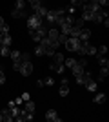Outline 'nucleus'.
I'll list each match as a JSON object with an SVG mask.
<instances>
[{
    "mask_svg": "<svg viewBox=\"0 0 109 122\" xmlns=\"http://www.w3.org/2000/svg\"><path fill=\"white\" fill-rule=\"evenodd\" d=\"M46 118L49 122H62V118L58 117V113L55 111V109H47L46 111Z\"/></svg>",
    "mask_w": 109,
    "mask_h": 122,
    "instance_id": "obj_6",
    "label": "nucleus"
},
{
    "mask_svg": "<svg viewBox=\"0 0 109 122\" xmlns=\"http://www.w3.org/2000/svg\"><path fill=\"white\" fill-rule=\"evenodd\" d=\"M80 46H82V42H80V38H76V36H69L67 42L64 44V47L67 51H71V53H78Z\"/></svg>",
    "mask_w": 109,
    "mask_h": 122,
    "instance_id": "obj_2",
    "label": "nucleus"
},
{
    "mask_svg": "<svg viewBox=\"0 0 109 122\" xmlns=\"http://www.w3.org/2000/svg\"><path fill=\"white\" fill-rule=\"evenodd\" d=\"M75 62H76V58H67V56H66V58H64V66H66V67H71Z\"/></svg>",
    "mask_w": 109,
    "mask_h": 122,
    "instance_id": "obj_32",
    "label": "nucleus"
},
{
    "mask_svg": "<svg viewBox=\"0 0 109 122\" xmlns=\"http://www.w3.org/2000/svg\"><path fill=\"white\" fill-rule=\"evenodd\" d=\"M0 115H2V120L4 122H11V120H15L13 118V115H11V107L9 106H5L2 111H0Z\"/></svg>",
    "mask_w": 109,
    "mask_h": 122,
    "instance_id": "obj_7",
    "label": "nucleus"
},
{
    "mask_svg": "<svg viewBox=\"0 0 109 122\" xmlns=\"http://www.w3.org/2000/svg\"><path fill=\"white\" fill-rule=\"evenodd\" d=\"M2 84H5V75H4V69L0 67V86Z\"/></svg>",
    "mask_w": 109,
    "mask_h": 122,
    "instance_id": "obj_37",
    "label": "nucleus"
},
{
    "mask_svg": "<svg viewBox=\"0 0 109 122\" xmlns=\"http://www.w3.org/2000/svg\"><path fill=\"white\" fill-rule=\"evenodd\" d=\"M78 38H80V42H89V38H91V31L85 29V27H82L80 33H78Z\"/></svg>",
    "mask_w": 109,
    "mask_h": 122,
    "instance_id": "obj_10",
    "label": "nucleus"
},
{
    "mask_svg": "<svg viewBox=\"0 0 109 122\" xmlns=\"http://www.w3.org/2000/svg\"><path fill=\"white\" fill-rule=\"evenodd\" d=\"M96 2H98L100 7H107V5H109V0H96Z\"/></svg>",
    "mask_w": 109,
    "mask_h": 122,
    "instance_id": "obj_38",
    "label": "nucleus"
},
{
    "mask_svg": "<svg viewBox=\"0 0 109 122\" xmlns=\"http://www.w3.org/2000/svg\"><path fill=\"white\" fill-rule=\"evenodd\" d=\"M20 55H22V53H20V51H16V49H11L9 51V58L13 62H18V60H20Z\"/></svg>",
    "mask_w": 109,
    "mask_h": 122,
    "instance_id": "obj_23",
    "label": "nucleus"
},
{
    "mask_svg": "<svg viewBox=\"0 0 109 122\" xmlns=\"http://www.w3.org/2000/svg\"><path fill=\"white\" fill-rule=\"evenodd\" d=\"M9 51H11V47H5V46H2L0 44V56H9Z\"/></svg>",
    "mask_w": 109,
    "mask_h": 122,
    "instance_id": "obj_29",
    "label": "nucleus"
},
{
    "mask_svg": "<svg viewBox=\"0 0 109 122\" xmlns=\"http://www.w3.org/2000/svg\"><path fill=\"white\" fill-rule=\"evenodd\" d=\"M20 98H22V100H24V102H26V100H29V98H31V95H29V93H22V95H20Z\"/></svg>",
    "mask_w": 109,
    "mask_h": 122,
    "instance_id": "obj_39",
    "label": "nucleus"
},
{
    "mask_svg": "<svg viewBox=\"0 0 109 122\" xmlns=\"http://www.w3.org/2000/svg\"><path fill=\"white\" fill-rule=\"evenodd\" d=\"M51 71L62 75V73H66V66H64V64H55V62H51Z\"/></svg>",
    "mask_w": 109,
    "mask_h": 122,
    "instance_id": "obj_12",
    "label": "nucleus"
},
{
    "mask_svg": "<svg viewBox=\"0 0 109 122\" xmlns=\"http://www.w3.org/2000/svg\"><path fill=\"white\" fill-rule=\"evenodd\" d=\"M60 84H69V80L66 78V76H62V80H60Z\"/></svg>",
    "mask_w": 109,
    "mask_h": 122,
    "instance_id": "obj_42",
    "label": "nucleus"
},
{
    "mask_svg": "<svg viewBox=\"0 0 109 122\" xmlns=\"http://www.w3.org/2000/svg\"><path fill=\"white\" fill-rule=\"evenodd\" d=\"M26 7H27L26 0H16L15 2V9H26Z\"/></svg>",
    "mask_w": 109,
    "mask_h": 122,
    "instance_id": "obj_27",
    "label": "nucleus"
},
{
    "mask_svg": "<svg viewBox=\"0 0 109 122\" xmlns=\"http://www.w3.org/2000/svg\"><path fill=\"white\" fill-rule=\"evenodd\" d=\"M0 67H2V66H0Z\"/></svg>",
    "mask_w": 109,
    "mask_h": 122,
    "instance_id": "obj_46",
    "label": "nucleus"
},
{
    "mask_svg": "<svg viewBox=\"0 0 109 122\" xmlns=\"http://www.w3.org/2000/svg\"><path fill=\"white\" fill-rule=\"evenodd\" d=\"M11 16L15 20H20V18H27V13H26V9H13L11 11Z\"/></svg>",
    "mask_w": 109,
    "mask_h": 122,
    "instance_id": "obj_9",
    "label": "nucleus"
},
{
    "mask_svg": "<svg viewBox=\"0 0 109 122\" xmlns=\"http://www.w3.org/2000/svg\"><path fill=\"white\" fill-rule=\"evenodd\" d=\"M76 78V84L78 86H85L89 80H93V75H91V71H87V69H84V73L82 75H78V76H75Z\"/></svg>",
    "mask_w": 109,
    "mask_h": 122,
    "instance_id": "obj_5",
    "label": "nucleus"
},
{
    "mask_svg": "<svg viewBox=\"0 0 109 122\" xmlns=\"http://www.w3.org/2000/svg\"><path fill=\"white\" fill-rule=\"evenodd\" d=\"M27 4L31 5V9L35 11L36 7H40V5H42V0H27Z\"/></svg>",
    "mask_w": 109,
    "mask_h": 122,
    "instance_id": "obj_28",
    "label": "nucleus"
},
{
    "mask_svg": "<svg viewBox=\"0 0 109 122\" xmlns=\"http://www.w3.org/2000/svg\"><path fill=\"white\" fill-rule=\"evenodd\" d=\"M107 75H109V67H100V71H98V82L105 80Z\"/></svg>",
    "mask_w": 109,
    "mask_h": 122,
    "instance_id": "obj_21",
    "label": "nucleus"
},
{
    "mask_svg": "<svg viewBox=\"0 0 109 122\" xmlns=\"http://www.w3.org/2000/svg\"><path fill=\"white\" fill-rule=\"evenodd\" d=\"M44 20V18H38V16L33 13V15H27L26 22H27V29H36L38 25H40V22Z\"/></svg>",
    "mask_w": 109,
    "mask_h": 122,
    "instance_id": "obj_4",
    "label": "nucleus"
},
{
    "mask_svg": "<svg viewBox=\"0 0 109 122\" xmlns=\"http://www.w3.org/2000/svg\"><path fill=\"white\" fill-rule=\"evenodd\" d=\"M18 73L22 76H29L33 73V62L31 60H26V62H20V67H18Z\"/></svg>",
    "mask_w": 109,
    "mask_h": 122,
    "instance_id": "obj_3",
    "label": "nucleus"
},
{
    "mask_svg": "<svg viewBox=\"0 0 109 122\" xmlns=\"http://www.w3.org/2000/svg\"><path fill=\"white\" fill-rule=\"evenodd\" d=\"M96 55H107V46H105V44L98 46L96 47Z\"/></svg>",
    "mask_w": 109,
    "mask_h": 122,
    "instance_id": "obj_31",
    "label": "nucleus"
},
{
    "mask_svg": "<svg viewBox=\"0 0 109 122\" xmlns=\"http://www.w3.org/2000/svg\"><path fill=\"white\" fill-rule=\"evenodd\" d=\"M42 80H44V86H47V87L55 86V78H53V76H46V78H42Z\"/></svg>",
    "mask_w": 109,
    "mask_h": 122,
    "instance_id": "obj_30",
    "label": "nucleus"
},
{
    "mask_svg": "<svg viewBox=\"0 0 109 122\" xmlns=\"http://www.w3.org/2000/svg\"><path fill=\"white\" fill-rule=\"evenodd\" d=\"M76 62H78V64H80L82 67H87V58H85V56H80Z\"/></svg>",
    "mask_w": 109,
    "mask_h": 122,
    "instance_id": "obj_35",
    "label": "nucleus"
},
{
    "mask_svg": "<svg viewBox=\"0 0 109 122\" xmlns=\"http://www.w3.org/2000/svg\"><path fill=\"white\" fill-rule=\"evenodd\" d=\"M0 44L5 47H11V44H13V36L9 35V33H5V35H0Z\"/></svg>",
    "mask_w": 109,
    "mask_h": 122,
    "instance_id": "obj_8",
    "label": "nucleus"
},
{
    "mask_svg": "<svg viewBox=\"0 0 109 122\" xmlns=\"http://www.w3.org/2000/svg\"><path fill=\"white\" fill-rule=\"evenodd\" d=\"M2 24H4V18H2V16H0V25H2Z\"/></svg>",
    "mask_w": 109,
    "mask_h": 122,
    "instance_id": "obj_44",
    "label": "nucleus"
},
{
    "mask_svg": "<svg viewBox=\"0 0 109 122\" xmlns=\"http://www.w3.org/2000/svg\"><path fill=\"white\" fill-rule=\"evenodd\" d=\"M20 62H22V60H18V62H13V69H15V71H18V67H20Z\"/></svg>",
    "mask_w": 109,
    "mask_h": 122,
    "instance_id": "obj_41",
    "label": "nucleus"
},
{
    "mask_svg": "<svg viewBox=\"0 0 109 122\" xmlns=\"http://www.w3.org/2000/svg\"><path fill=\"white\" fill-rule=\"evenodd\" d=\"M100 67H109V58H105V55H96Z\"/></svg>",
    "mask_w": 109,
    "mask_h": 122,
    "instance_id": "obj_19",
    "label": "nucleus"
},
{
    "mask_svg": "<svg viewBox=\"0 0 109 122\" xmlns=\"http://www.w3.org/2000/svg\"><path fill=\"white\" fill-rule=\"evenodd\" d=\"M13 102H15V106H22V104H24V100H22L20 97H16V98H15Z\"/></svg>",
    "mask_w": 109,
    "mask_h": 122,
    "instance_id": "obj_40",
    "label": "nucleus"
},
{
    "mask_svg": "<svg viewBox=\"0 0 109 122\" xmlns=\"http://www.w3.org/2000/svg\"><path fill=\"white\" fill-rule=\"evenodd\" d=\"M67 38H69L67 35H64V33H60V35H58V44H66V42H67Z\"/></svg>",
    "mask_w": 109,
    "mask_h": 122,
    "instance_id": "obj_34",
    "label": "nucleus"
},
{
    "mask_svg": "<svg viewBox=\"0 0 109 122\" xmlns=\"http://www.w3.org/2000/svg\"><path fill=\"white\" fill-rule=\"evenodd\" d=\"M84 24H85V22H84L82 18H80V16H75V22H73V27H78V29H82V27H84Z\"/></svg>",
    "mask_w": 109,
    "mask_h": 122,
    "instance_id": "obj_26",
    "label": "nucleus"
},
{
    "mask_svg": "<svg viewBox=\"0 0 109 122\" xmlns=\"http://www.w3.org/2000/svg\"><path fill=\"white\" fill-rule=\"evenodd\" d=\"M69 69H71V73H73L75 76H78V75H82V73H84V69H85V67H82L80 64H78V62H75V64H73Z\"/></svg>",
    "mask_w": 109,
    "mask_h": 122,
    "instance_id": "obj_11",
    "label": "nucleus"
},
{
    "mask_svg": "<svg viewBox=\"0 0 109 122\" xmlns=\"http://www.w3.org/2000/svg\"><path fill=\"white\" fill-rule=\"evenodd\" d=\"M93 16H95V13H93V11H82L80 18H82L84 22H93Z\"/></svg>",
    "mask_w": 109,
    "mask_h": 122,
    "instance_id": "obj_15",
    "label": "nucleus"
},
{
    "mask_svg": "<svg viewBox=\"0 0 109 122\" xmlns=\"http://www.w3.org/2000/svg\"><path fill=\"white\" fill-rule=\"evenodd\" d=\"M78 55L80 56H95L96 55V47L91 42H82V46L78 49Z\"/></svg>",
    "mask_w": 109,
    "mask_h": 122,
    "instance_id": "obj_1",
    "label": "nucleus"
},
{
    "mask_svg": "<svg viewBox=\"0 0 109 122\" xmlns=\"http://www.w3.org/2000/svg\"><path fill=\"white\" fill-rule=\"evenodd\" d=\"M51 58H53V62H55V64H64V58H66V56H64L62 53H58V51H55V55H53Z\"/></svg>",
    "mask_w": 109,
    "mask_h": 122,
    "instance_id": "obj_22",
    "label": "nucleus"
},
{
    "mask_svg": "<svg viewBox=\"0 0 109 122\" xmlns=\"http://www.w3.org/2000/svg\"><path fill=\"white\" fill-rule=\"evenodd\" d=\"M29 36H31V38H33V42H36V44H38V42H40L42 38H44V36H42V35H40V33H38L36 29H29Z\"/></svg>",
    "mask_w": 109,
    "mask_h": 122,
    "instance_id": "obj_17",
    "label": "nucleus"
},
{
    "mask_svg": "<svg viewBox=\"0 0 109 122\" xmlns=\"http://www.w3.org/2000/svg\"><path fill=\"white\" fill-rule=\"evenodd\" d=\"M36 86H38V87H44V80H42V78H40V80L36 82Z\"/></svg>",
    "mask_w": 109,
    "mask_h": 122,
    "instance_id": "obj_43",
    "label": "nucleus"
},
{
    "mask_svg": "<svg viewBox=\"0 0 109 122\" xmlns=\"http://www.w3.org/2000/svg\"><path fill=\"white\" fill-rule=\"evenodd\" d=\"M24 109H26L27 113H35V111H36V107H35V102H33L31 98H29V100H26V102H24Z\"/></svg>",
    "mask_w": 109,
    "mask_h": 122,
    "instance_id": "obj_14",
    "label": "nucleus"
},
{
    "mask_svg": "<svg viewBox=\"0 0 109 122\" xmlns=\"http://www.w3.org/2000/svg\"><path fill=\"white\" fill-rule=\"evenodd\" d=\"M5 33H9V25L4 22V24L0 25V35H5Z\"/></svg>",
    "mask_w": 109,
    "mask_h": 122,
    "instance_id": "obj_33",
    "label": "nucleus"
},
{
    "mask_svg": "<svg viewBox=\"0 0 109 122\" xmlns=\"http://www.w3.org/2000/svg\"><path fill=\"white\" fill-rule=\"evenodd\" d=\"M69 4H71L73 7H80V5H82L84 2H82V0H69Z\"/></svg>",
    "mask_w": 109,
    "mask_h": 122,
    "instance_id": "obj_36",
    "label": "nucleus"
},
{
    "mask_svg": "<svg viewBox=\"0 0 109 122\" xmlns=\"http://www.w3.org/2000/svg\"><path fill=\"white\" fill-rule=\"evenodd\" d=\"M35 55H36V56H46V49H44V46H42V44H36Z\"/></svg>",
    "mask_w": 109,
    "mask_h": 122,
    "instance_id": "obj_25",
    "label": "nucleus"
},
{
    "mask_svg": "<svg viewBox=\"0 0 109 122\" xmlns=\"http://www.w3.org/2000/svg\"><path fill=\"white\" fill-rule=\"evenodd\" d=\"M105 98H107V97H105V93H98V91H96V93H95V104H104V102H105Z\"/></svg>",
    "mask_w": 109,
    "mask_h": 122,
    "instance_id": "obj_20",
    "label": "nucleus"
},
{
    "mask_svg": "<svg viewBox=\"0 0 109 122\" xmlns=\"http://www.w3.org/2000/svg\"><path fill=\"white\" fill-rule=\"evenodd\" d=\"M84 87H85V89H87L89 93H96V91H98V84H96L95 80H89V82H87V84H85Z\"/></svg>",
    "mask_w": 109,
    "mask_h": 122,
    "instance_id": "obj_13",
    "label": "nucleus"
},
{
    "mask_svg": "<svg viewBox=\"0 0 109 122\" xmlns=\"http://www.w3.org/2000/svg\"><path fill=\"white\" fill-rule=\"evenodd\" d=\"M33 13H35V15L38 16V18H46V15H47V9L44 7V5H40V7H36V9L33 11Z\"/></svg>",
    "mask_w": 109,
    "mask_h": 122,
    "instance_id": "obj_18",
    "label": "nucleus"
},
{
    "mask_svg": "<svg viewBox=\"0 0 109 122\" xmlns=\"http://www.w3.org/2000/svg\"><path fill=\"white\" fill-rule=\"evenodd\" d=\"M71 29H73V25L67 24V22H64V24L58 27V31H60V33H64V35H67V36H69V33H71Z\"/></svg>",
    "mask_w": 109,
    "mask_h": 122,
    "instance_id": "obj_16",
    "label": "nucleus"
},
{
    "mask_svg": "<svg viewBox=\"0 0 109 122\" xmlns=\"http://www.w3.org/2000/svg\"><path fill=\"white\" fill-rule=\"evenodd\" d=\"M58 93H60V97H67L69 95V84H60Z\"/></svg>",
    "mask_w": 109,
    "mask_h": 122,
    "instance_id": "obj_24",
    "label": "nucleus"
},
{
    "mask_svg": "<svg viewBox=\"0 0 109 122\" xmlns=\"http://www.w3.org/2000/svg\"><path fill=\"white\" fill-rule=\"evenodd\" d=\"M0 120H2V115H0Z\"/></svg>",
    "mask_w": 109,
    "mask_h": 122,
    "instance_id": "obj_45",
    "label": "nucleus"
}]
</instances>
